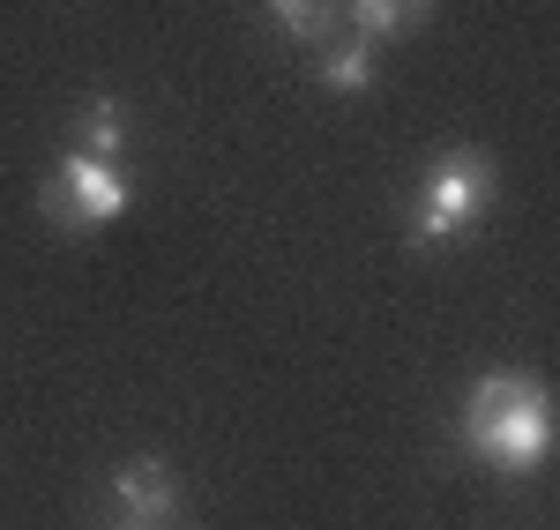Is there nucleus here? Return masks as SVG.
Segmentation results:
<instances>
[{"label":"nucleus","instance_id":"f257e3e1","mask_svg":"<svg viewBox=\"0 0 560 530\" xmlns=\"http://www.w3.org/2000/svg\"><path fill=\"white\" fill-rule=\"evenodd\" d=\"M464 441L493 471H538L553 448V411L530 374H486L464 397Z\"/></svg>","mask_w":560,"mask_h":530},{"label":"nucleus","instance_id":"f03ea898","mask_svg":"<svg viewBox=\"0 0 560 530\" xmlns=\"http://www.w3.org/2000/svg\"><path fill=\"white\" fill-rule=\"evenodd\" d=\"M486 202H493V173H486V157H471V150H441V165H433L427 187H419L411 239H419V247H448L456 232H471V224H478Z\"/></svg>","mask_w":560,"mask_h":530},{"label":"nucleus","instance_id":"7ed1b4c3","mask_svg":"<svg viewBox=\"0 0 560 530\" xmlns=\"http://www.w3.org/2000/svg\"><path fill=\"white\" fill-rule=\"evenodd\" d=\"M128 210V179L113 173V157H83V150H68L52 179H45V224L52 232H97V224H113Z\"/></svg>","mask_w":560,"mask_h":530},{"label":"nucleus","instance_id":"20e7f679","mask_svg":"<svg viewBox=\"0 0 560 530\" xmlns=\"http://www.w3.org/2000/svg\"><path fill=\"white\" fill-rule=\"evenodd\" d=\"M113 493H120V508H128L135 523H158V516H173V471L158 463V456H135L113 471Z\"/></svg>","mask_w":560,"mask_h":530},{"label":"nucleus","instance_id":"39448f33","mask_svg":"<svg viewBox=\"0 0 560 530\" xmlns=\"http://www.w3.org/2000/svg\"><path fill=\"white\" fill-rule=\"evenodd\" d=\"M433 15V0H351V31L366 45H382V38H411L419 23Z\"/></svg>","mask_w":560,"mask_h":530},{"label":"nucleus","instance_id":"423d86ee","mask_svg":"<svg viewBox=\"0 0 560 530\" xmlns=\"http://www.w3.org/2000/svg\"><path fill=\"white\" fill-rule=\"evenodd\" d=\"M314 75H322V90H366L374 83V45L359 38V31H345V38L322 45V60H314Z\"/></svg>","mask_w":560,"mask_h":530},{"label":"nucleus","instance_id":"0eeeda50","mask_svg":"<svg viewBox=\"0 0 560 530\" xmlns=\"http://www.w3.org/2000/svg\"><path fill=\"white\" fill-rule=\"evenodd\" d=\"M120 128H128L120 97H90V113H83V157H113V150H120Z\"/></svg>","mask_w":560,"mask_h":530},{"label":"nucleus","instance_id":"6e6552de","mask_svg":"<svg viewBox=\"0 0 560 530\" xmlns=\"http://www.w3.org/2000/svg\"><path fill=\"white\" fill-rule=\"evenodd\" d=\"M269 15H277L284 38H300V45L329 31V0H269Z\"/></svg>","mask_w":560,"mask_h":530},{"label":"nucleus","instance_id":"1a4fd4ad","mask_svg":"<svg viewBox=\"0 0 560 530\" xmlns=\"http://www.w3.org/2000/svg\"><path fill=\"white\" fill-rule=\"evenodd\" d=\"M135 530H142V523H135Z\"/></svg>","mask_w":560,"mask_h":530}]
</instances>
